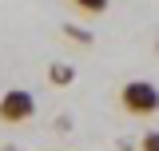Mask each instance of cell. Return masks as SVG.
<instances>
[{
    "label": "cell",
    "mask_w": 159,
    "mask_h": 151,
    "mask_svg": "<svg viewBox=\"0 0 159 151\" xmlns=\"http://www.w3.org/2000/svg\"><path fill=\"white\" fill-rule=\"evenodd\" d=\"M119 103H123V112L135 115V119H151L159 112V88L151 80H127L119 88Z\"/></svg>",
    "instance_id": "1"
},
{
    "label": "cell",
    "mask_w": 159,
    "mask_h": 151,
    "mask_svg": "<svg viewBox=\"0 0 159 151\" xmlns=\"http://www.w3.org/2000/svg\"><path fill=\"white\" fill-rule=\"evenodd\" d=\"M36 115V95L24 92V88H8V92L0 95V123H8V127H20V123H28Z\"/></svg>",
    "instance_id": "2"
},
{
    "label": "cell",
    "mask_w": 159,
    "mask_h": 151,
    "mask_svg": "<svg viewBox=\"0 0 159 151\" xmlns=\"http://www.w3.org/2000/svg\"><path fill=\"white\" fill-rule=\"evenodd\" d=\"M76 80V68L72 64H48V84H56V88H68Z\"/></svg>",
    "instance_id": "3"
},
{
    "label": "cell",
    "mask_w": 159,
    "mask_h": 151,
    "mask_svg": "<svg viewBox=\"0 0 159 151\" xmlns=\"http://www.w3.org/2000/svg\"><path fill=\"white\" fill-rule=\"evenodd\" d=\"M60 32H64V36L72 40V44H84V48H92V32H88V28H80V24H64V28H60Z\"/></svg>",
    "instance_id": "4"
},
{
    "label": "cell",
    "mask_w": 159,
    "mask_h": 151,
    "mask_svg": "<svg viewBox=\"0 0 159 151\" xmlns=\"http://www.w3.org/2000/svg\"><path fill=\"white\" fill-rule=\"evenodd\" d=\"M111 0H72V8H80L84 16H103Z\"/></svg>",
    "instance_id": "5"
},
{
    "label": "cell",
    "mask_w": 159,
    "mask_h": 151,
    "mask_svg": "<svg viewBox=\"0 0 159 151\" xmlns=\"http://www.w3.org/2000/svg\"><path fill=\"white\" fill-rule=\"evenodd\" d=\"M139 151H159V131H143V139H139Z\"/></svg>",
    "instance_id": "6"
},
{
    "label": "cell",
    "mask_w": 159,
    "mask_h": 151,
    "mask_svg": "<svg viewBox=\"0 0 159 151\" xmlns=\"http://www.w3.org/2000/svg\"><path fill=\"white\" fill-rule=\"evenodd\" d=\"M155 48H159V40H155Z\"/></svg>",
    "instance_id": "7"
}]
</instances>
